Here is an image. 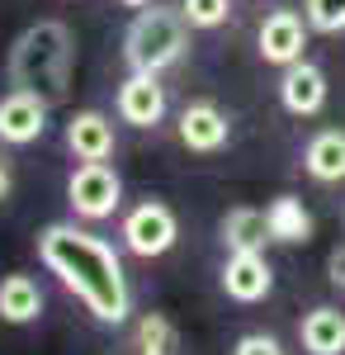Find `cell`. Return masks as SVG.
I'll list each match as a JSON object with an SVG mask.
<instances>
[{
	"mask_svg": "<svg viewBox=\"0 0 345 355\" xmlns=\"http://www.w3.org/2000/svg\"><path fill=\"white\" fill-rule=\"evenodd\" d=\"M218 232H222V246H227V251H265V242H274V237H269L265 209H251V204L227 209L222 223H218Z\"/></svg>",
	"mask_w": 345,
	"mask_h": 355,
	"instance_id": "obj_15",
	"label": "cell"
},
{
	"mask_svg": "<svg viewBox=\"0 0 345 355\" xmlns=\"http://www.w3.org/2000/svg\"><path fill=\"white\" fill-rule=\"evenodd\" d=\"M298 341L308 355H345V313L336 303H317L312 313H303Z\"/></svg>",
	"mask_w": 345,
	"mask_h": 355,
	"instance_id": "obj_13",
	"label": "cell"
},
{
	"mask_svg": "<svg viewBox=\"0 0 345 355\" xmlns=\"http://www.w3.org/2000/svg\"><path fill=\"white\" fill-rule=\"evenodd\" d=\"M303 19L312 33H345V0H303Z\"/></svg>",
	"mask_w": 345,
	"mask_h": 355,
	"instance_id": "obj_19",
	"label": "cell"
},
{
	"mask_svg": "<svg viewBox=\"0 0 345 355\" xmlns=\"http://www.w3.org/2000/svg\"><path fill=\"white\" fill-rule=\"evenodd\" d=\"M256 48L265 57L269 67H293V62H303V48H308V19L298 15V10H269L260 28H256Z\"/></svg>",
	"mask_w": 345,
	"mask_h": 355,
	"instance_id": "obj_6",
	"label": "cell"
},
{
	"mask_svg": "<svg viewBox=\"0 0 345 355\" xmlns=\"http://www.w3.org/2000/svg\"><path fill=\"white\" fill-rule=\"evenodd\" d=\"M326 95H331V90H326V71L312 67L308 57L279 71V105H284L293 119H312V114H321L326 110Z\"/></svg>",
	"mask_w": 345,
	"mask_h": 355,
	"instance_id": "obj_9",
	"label": "cell"
},
{
	"mask_svg": "<svg viewBox=\"0 0 345 355\" xmlns=\"http://www.w3.org/2000/svg\"><path fill=\"white\" fill-rule=\"evenodd\" d=\"M38 261L57 275V284L67 294L85 303V313L95 322H105V327L128 322V313H133L128 275H123L118 251L105 237L85 232L76 223H48L38 232Z\"/></svg>",
	"mask_w": 345,
	"mask_h": 355,
	"instance_id": "obj_1",
	"label": "cell"
},
{
	"mask_svg": "<svg viewBox=\"0 0 345 355\" xmlns=\"http://www.w3.org/2000/svg\"><path fill=\"white\" fill-rule=\"evenodd\" d=\"M303 171L317 185H341L345 180V128H317L303 147Z\"/></svg>",
	"mask_w": 345,
	"mask_h": 355,
	"instance_id": "obj_14",
	"label": "cell"
},
{
	"mask_svg": "<svg viewBox=\"0 0 345 355\" xmlns=\"http://www.w3.org/2000/svg\"><path fill=\"white\" fill-rule=\"evenodd\" d=\"M180 15H185L189 28H218V24H227L232 0H180Z\"/></svg>",
	"mask_w": 345,
	"mask_h": 355,
	"instance_id": "obj_20",
	"label": "cell"
},
{
	"mask_svg": "<svg viewBox=\"0 0 345 355\" xmlns=\"http://www.w3.org/2000/svg\"><path fill=\"white\" fill-rule=\"evenodd\" d=\"M118 119L133 123V128H157L166 119V85L152 76V71H133L128 81L118 85Z\"/></svg>",
	"mask_w": 345,
	"mask_h": 355,
	"instance_id": "obj_11",
	"label": "cell"
},
{
	"mask_svg": "<svg viewBox=\"0 0 345 355\" xmlns=\"http://www.w3.org/2000/svg\"><path fill=\"white\" fill-rule=\"evenodd\" d=\"M265 218H269V237L284 246H303L312 242V214L298 194H274L265 204Z\"/></svg>",
	"mask_w": 345,
	"mask_h": 355,
	"instance_id": "obj_16",
	"label": "cell"
},
{
	"mask_svg": "<svg viewBox=\"0 0 345 355\" xmlns=\"http://www.w3.org/2000/svg\"><path fill=\"white\" fill-rule=\"evenodd\" d=\"M38 313H43V289L28 275H5L0 279V322L24 327V322H38Z\"/></svg>",
	"mask_w": 345,
	"mask_h": 355,
	"instance_id": "obj_17",
	"label": "cell"
},
{
	"mask_svg": "<svg viewBox=\"0 0 345 355\" xmlns=\"http://www.w3.org/2000/svg\"><path fill=\"white\" fill-rule=\"evenodd\" d=\"M67 204H71V214L85 223H105L118 214V204H123V180H118V171L109 162H80L71 171V180H67Z\"/></svg>",
	"mask_w": 345,
	"mask_h": 355,
	"instance_id": "obj_4",
	"label": "cell"
},
{
	"mask_svg": "<svg viewBox=\"0 0 345 355\" xmlns=\"http://www.w3.org/2000/svg\"><path fill=\"white\" fill-rule=\"evenodd\" d=\"M118 237H123V246H128L133 256L157 261V256H166L170 246L180 242V218H175V209H170L166 199H142V204H133V209L123 214Z\"/></svg>",
	"mask_w": 345,
	"mask_h": 355,
	"instance_id": "obj_5",
	"label": "cell"
},
{
	"mask_svg": "<svg viewBox=\"0 0 345 355\" xmlns=\"http://www.w3.org/2000/svg\"><path fill=\"white\" fill-rule=\"evenodd\" d=\"M67 147L76 162H109L114 157V123L100 110H76L67 119Z\"/></svg>",
	"mask_w": 345,
	"mask_h": 355,
	"instance_id": "obj_12",
	"label": "cell"
},
{
	"mask_svg": "<svg viewBox=\"0 0 345 355\" xmlns=\"http://www.w3.org/2000/svg\"><path fill=\"white\" fill-rule=\"evenodd\" d=\"M189 53V24L180 10H166V5H142L133 15V24L123 28V62L128 71H170L180 57Z\"/></svg>",
	"mask_w": 345,
	"mask_h": 355,
	"instance_id": "obj_3",
	"label": "cell"
},
{
	"mask_svg": "<svg viewBox=\"0 0 345 355\" xmlns=\"http://www.w3.org/2000/svg\"><path fill=\"white\" fill-rule=\"evenodd\" d=\"M232 355H289V351H284L274 336H265V331H246V336H237Z\"/></svg>",
	"mask_w": 345,
	"mask_h": 355,
	"instance_id": "obj_21",
	"label": "cell"
},
{
	"mask_svg": "<svg viewBox=\"0 0 345 355\" xmlns=\"http://www.w3.org/2000/svg\"><path fill=\"white\" fill-rule=\"evenodd\" d=\"M274 289V270H269L265 251H227L222 266V294L232 303H260Z\"/></svg>",
	"mask_w": 345,
	"mask_h": 355,
	"instance_id": "obj_8",
	"label": "cell"
},
{
	"mask_svg": "<svg viewBox=\"0 0 345 355\" xmlns=\"http://www.w3.org/2000/svg\"><path fill=\"white\" fill-rule=\"evenodd\" d=\"M180 142L189 152H199V157H213V152H222L232 142V119L213 100H194V105L180 110Z\"/></svg>",
	"mask_w": 345,
	"mask_h": 355,
	"instance_id": "obj_10",
	"label": "cell"
},
{
	"mask_svg": "<svg viewBox=\"0 0 345 355\" xmlns=\"http://www.w3.org/2000/svg\"><path fill=\"white\" fill-rule=\"evenodd\" d=\"M43 128H48V100L15 85L0 100V142L5 147H28V142L43 137Z\"/></svg>",
	"mask_w": 345,
	"mask_h": 355,
	"instance_id": "obj_7",
	"label": "cell"
},
{
	"mask_svg": "<svg viewBox=\"0 0 345 355\" xmlns=\"http://www.w3.org/2000/svg\"><path fill=\"white\" fill-rule=\"evenodd\" d=\"M10 190H15V171H10V162H5V152H0V204L10 199Z\"/></svg>",
	"mask_w": 345,
	"mask_h": 355,
	"instance_id": "obj_23",
	"label": "cell"
},
{
	"mask_svg": "<svg viewBox=\"0 0 345 355\" xmlns=\"http://www.w3.org/2000/svg\"><path fill=\"white\" fill-rule=\"evenodd\" d=\"M133 351L137 355H180V327L166 313H142L133 327Z\"/></svg>",
	"mask_w": 345,
	"mask_h": 355,
	"instance_id": "obj_18",
	"label": "cell"
},
{
	"mask_svg": "<svg viewBox=\"0 0 345 355\" xmlns=\"http://www.w3.org/2000/svg\"><path fill=\"white\" fill-rule=\"evenodd\" d=\"M326 279H331V284H336V289L345 294V242L336 246L331 256H326Z\"/></svg>",
	"mask_w": 345,
	"mask_h": 355,
	"instance_id": "obj_22",
	"label": "cell"
},
{
	"mask_svg": "<svg viewBox=\"0 0 345 355\" xmlns=\"http://www.w3.org/2000/svg\"><path fill=\"white\" fill-rule=\"evenodd\" d=\"M10 81L19 90L43 95L48 105H62L76 71V33L62 19H38L10 43Z\"/></svg>",
	"mask_w": 345,
	"mask_h": 355,
	"instance_id": "obj_2",
	"label": "cell"
},
{
	"mask_svg": "<svg viewBox=\"0 0 345 355\" xmlns=\"http://www.w3.org/2000/svg\"><path fill=\"white\" fill-rule=\"evenodd\" d=\"M123 10H142V5H152V0H118Z\"/></svg>",
	"mask_w": 345,
	"mask_h": 355,
	"instance_id": "obj_24",
	"label": "cell"
}]
</instances>
